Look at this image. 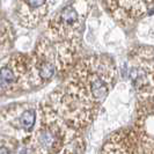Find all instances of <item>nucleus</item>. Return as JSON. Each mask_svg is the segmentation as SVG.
Returning a JSON list of instances; mask_svg holds the SVG:
<instances>
[{
  "label": "nucleus",
  "instance_id": "f03ea898",
  "mask_svg": "<svg viewBox=\"0 0 154 154\" xmlns=\"http://www.w3.org/2000/svg\"><path fill=\"white\" fill-rule=\"evenodd\" d=\"M74 133L75 130L64 121L56 107L45 106L42 124L35 136V151L37 154H57Z\"/></svg>",
  "mask_w": 154,
  "mask_h": 154
},
{
  "label": "nucleus",
  "instance_id": "20e7f679",
  "mask_svg": "<svg viewBox=\"0 0 154 154\" xmlns=\"http://www.w3.org/2000/svg\"><path fill=\"white\" fill-rule=\"evenodd\" d=\"M133 130L138 137L143 154H148L154 148V84L138 91Z\"/></svg>",
  "mask_w": 154,
  "mask_h": 154
},
{
  "label": "nucleus",
  "instance_id": "39448f33",
  "mask_svg": "<svg viewBox=\"0 0 154 154\" xmlns=\"http://www.w3.org/2000/svg\"><path fill=\"white\" fill-rule=\"evenodd\" d=\"M130 77L138 92L154 84V48L138 46L130 54Z\"/></svg>",
  "mask_w": 154,
  "mask_h": 154
},
{
  "label": "nucleus",
  "instance_id": "423d86ee",
  "mask_svg": "<svg viewBox=\"0 0 154 154\" xmlns=\"http://www.w3.org/2000/svg\"><path fill=\"white\" fill-rule=\"evenodd\" d=\"M102 6L115 21L126 27L143 19L153 4L145 1H106L102 2Z\"/></svg>",
  "mask_w": 154,
  "mask_h": 154
},
{
  "label": "nucleus",
  "instance_id": "1a4fd4ad",
  "mask_svg": "<svg viewBox=\"0 0 154 154\" xmlns=\"http://www.w3.org/2000/svg\"><path fill=\"white\" fill-rule=\"evenodd\" d=\"M36 122V112L32 109H27L24 110L19 117V123L21 125L23 130L26 131H31Z\"/></svg>",
  "mask_w": 154,
  "mask_h": 154
},
{
  "label": "nucleus",
  "instance_id": "f257e3e1",
  "mask_svg": "<svg viewBox=\"0 0 154 154\" xmlns=\"http://www.w3.org/2000/svg\"><path fill=\"white\" fill-rule=\"evenodd\" d=\"M115 78L116 65L107 56H89L74 66L56 103L57 110L73 130H82L94 121Z\"/></svg>",
  "mask_w": 154,
  "mask_h": 154
},
{
  "label": "nucleus",
  "instance_id": "0eeeda50",
  "mask_svg": "<svg viewBox=\"0 0 154 154\" xmlns=\"http://www.w3.org/2000/svg\"><path fill=\"white\" fill-rule=\"evenodd\" d=\"M101 154H143V151L134 130L123 129L107 139Z\"/></svg>",
  "mask_w": 154,
  "mask_h": 154
},
{
  "label": "nucleus",
  "instance_id": "9d476101",
  "mask_svg": "<svg viewBox=\"0 0 154 154\" xmlns=\"http://www.w3.org/2000/svg\"><path fill=\"white\" fill-rule=\"evenodd\" d=\"M0 154H11V151L6 146H0Z\"/></svg>",
  "mask_w": 154,
  "mask_h": 154
},
{
  "label": "nucleus",
  "instance_id": "9b49d317",
  "mask_svg": "<svg viewBox=\"0 0 154 154\" xmlns=\"http://www.w3.org/2000/svg\"><path fill=\"white\" fill-rule=\"evenodd\" d=\"M148 154H154V148H153V149H151V152H149Z\"/></svg>",
  "mask_w": 154,
  "mask_h": 154
},
{
  "label": "nucleus",
  "instance_id": "6e6552de",
  "mask_svg": "<svg viewBox=\"0 0 154 154\" xmlns=\"http://www.w3.org/2000/svg\"><path fill=\"white\" fill-rule=\"evenodd\" d=\"M21 5L23 7V19L28 21L29 26H34L38 23V21H41L48 14L49 8L52 4L46 1H27V2H21Z\"/></svg>",
  "mask_w": 154,
  "mask_h": 154
},
{
  "label": "nucleus",
  "instance_id": "7ed1b4c3",
  "mask_svg": "<svg viewBox=\"0 0 154 154\" xmlns=\"http://www.w3.org/2000/svg\"><path fill=\"white\" fill-rule=\"evenodd\" d=\"M88 5L82 11L79 9L80 2L69 4L60 9V12H58L49 22V41L54 43V45L57 46L77 49L78 38L80 36L84 16L88 9Z\"/></svg>",
  "mask_w": 154,
  "mask_h": 154
}]
</instances>
